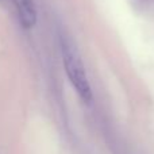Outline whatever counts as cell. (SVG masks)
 <instances>
[{
	"label": "cell",
	"instance_id": "1",
	"mask_svg": "<svg viewBox=\"0 0 154 154\" xmlns=\"http://www.w3.org/2000/svg\"><path fill=\"white\" fill-rule=\"evenodd\" d=\"M61 54L65 72H66L70 84L76 89L80 99L85 104H91L93 100V92L91 88L89 80H88L87 72H85L82 60L76 46L64 37L61 38Z\"/></svg>",
	"mask_w": 154,
	"mask_h": 154
},
{
	"label": "cell",
	"instance_id": "2",
	"mask_svg": "<svg viewBox=\"0 0 154 154\" xmlns=\"http://www.w3.org/2000/svg\"><path fill=\"white\" fill-rule=\"evenodd\" d=\"M24 29H32L37 23V7L34 0H11Z\"/></svg>",
	"mask_w": 154,
	"mask_h": 154
}]
</instances>
